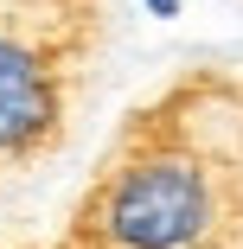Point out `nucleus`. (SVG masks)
<instances>
[{"mask_svg":"<svg viewBox=\"0 0 243 249\" xmlns=\"http://www.w3.org/2000/svg\"><path fill=\"white\" fill-rule=\"evenodd\" d=\"M90 224L103 249H211L224 230V198L192 154H148L103 185Z\"/></svg>","mask_w":243,"mask_h":249,"instance_id":"nucleus-1","label":"nucleus"},{"mask_svg":"<svg viewBox=\"0 0 243 249\" xmlns=\"http://www.w3.org/2000/svg\"><path fill=\"white\" fill-rule=\"evenodd\" d=\"M58 115V96H52V71L32 45L19 38H0V154H19L32 147Z\"/></svg>","mask_w":243,"mask_h":249,"instance_id":"nucleus-2","label":"nucleus"},{"mask_svg":"<svg viewBox=\"0 0 243 249\" xmlns=\"http://www.w3.org/2000/svg\"><path fill=\"white\" fill-rule=\"evenodd\" d=\"M148 7H154L160 19H173V13H179V0H148Z\"/></svg>","mask_w":243,"mask_h":249,"instance_id":"nucleus-3","label":"nucleus"}]
</instances>
